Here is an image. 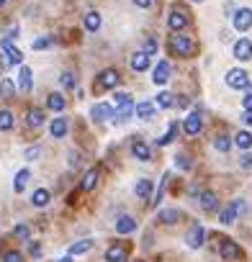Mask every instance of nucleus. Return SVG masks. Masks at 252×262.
<instances>
[{"mask_svg": "<svg viewBox=\"0 0 252 262\" xmlns=\"http://www.w3.org/2000/svg\"><path fill=\"white\" fill-rule=\"evenodd\" d=\"M49 201H52V193H49L47 188H39V190H33V196H31V203H33V206H36V208H44Z\"/></svg>", "mask_w": 252, "mask_h": 262, "instance_id": "5701e85b", "label": "nucleus"}, {"mask_svg": "<svg viewBox=\"0 0 252 262\" xmlns=\"http://www.w3.org/2000/svg\"><path fill=\"white\" fill-rule=\"evenodd\" d=\"M131 3H134L136 8H150V5H152V0H131Z\"/></svg>", "mask_w": 252, "mask_h": 262, "instance_id": "3c124183", "label": "nucleus"}, {"mask_svg": "<svg viewBox=\"0 0 252 262\" xmlns=\"http://www.w3.org/2000/svg\"><path fill=\"white\" fill-rule=\"evenodd\" d=\"M98 83H100V87L113 90V87H116V85L121 83V77H119V72H116V70H111V67H108V70H103V72H100V80H98Z\"/></svg>", "mask_w": 252, "mask_h": 262, "instance_id": "4468645a", "label": "nucleus"}, {"mask_svg": "<svg viewBox=\"0 0 252 262\" xmlns=\"http://www.w3.org/2000/svg\"><path fill=\"white\" fill-rule=\"evenodd\" d=\"M90 116H93L95 121H106V118L113 116V108L108 103H95L93 108H90Z\"/></svg>", "mask_w": 252, "mask_h": 262, "instance_id": "a211bd4d", "label": "nucleus"}, {"mask_svg": "<svg viewBox=\"0 0 252 262\" xmlns=\"http://www.w3.org/2000/svg\"><path fill=\"white\" fill-rule=\"evenodd\" d=\"M150 64H152V57L147 52H136L131 57V70L134 72H147V70H150Z\"/></svg>", "mask_w": 252, "mask_h": 262, "instance_id": "f8f14e48", "label": "nucleus"}, {"mask_svg": "<svg viewBox=\"0 0 252 262\" xmlns=\"http://www.w3.org/2000/svg\"><path fill=\"white\" fill-rule=\"evenodd\" d=\"M170 49H173L178 57H188V54H193L196 44H193V39H190V36H183V33L178 31L175 36L170 39Z\"/></svg>", "mask_w": 252, "mask_h": 262, "instance_id": "f257e3e1", "label": "nucleus"}, {"mask_svg": "<svg viewBox=\"0 0 252 262\" xmlns=\"http://www.w3.org/2000/svg\"><path fill=\"white\" fill-rule=\"evenodd\" d=\"M47 106H49V111L62 113V111H64V95H62V93H52L49 100H47Z\"/></svg>", "mask_w": 252, "mask_h": 262, "instance_id": "cd10ccee", "label": "nucleus"}, {"mask_svg": "<svg viewBox=\"0 0 252 262\" xmlns=\"http://www.w3.org/2000/svg\"><path fill=\"white\" fill-rule=\"evenodd\" d=\"M77 159H80V154H77V152H72V154H70V165H72V167L77 165Z\"/></svg>", "mask_w": 252, "mask_h": 262, "instance_id": "864d4df0", "label": "nucleus"}, {"mask_svg": "<svg viewBox=\"0 0 252 262\" xmlns=\"http://www.w3.org/2000/svg\"><path fill=\"white\" fill-rule=\"evenodd\" d=\"M57 262H72V255H67V257H62V260H57Z\"/></svg>", "mask_w": 252, "mask_h": 262, "instance_id": "5fc2aeb1", "label": "nucleus"}, {"mask_svg": "<svg viewBox=\"0 0 252 262\" xmlns=\"http://www.w3.org/2000/svg\"><path fill=\"white\" fill-rule=\"evenodd\" d=\"M47 47H52V39H49V36H44V39H36V41H33V49H47Z\"/></svg>", "mask_w": 252, "mask_h": 262, "instance_id": "37998d69", "label": "nucleus"}, {"mask_svg": "<svg viewBox=\"0 0 252 262\" xmlns=\"http://www.w3.org/2000/svg\"><path fill=\"white\" fill-rule=\"evenodd\" d=\"M131 154L139 159V162L152 159V149H150V144H147L144 139H134V142H131Z\"/></svg>", "mask_w": 252, "mask_h": 262, "instance_id": "1a4fd4ad", "label": "nucleus"}, {"mask_svg": "<svg viewBox=\"0 0 252 262\" xmlns=\"http://www.w3.org/2000/svg\"><path fill=\"white\" fill-rule=\"evenodd\" d=\"M18 87L24 90V93L31 90V70L26 64H21V70H18Z\"/></svg>", "mask_w": 252, "mask_h": 262, "instance_id": "bb28decb", "label": "nucleus"}, {"mask_svg": "<svg viewBox=\"0 0 252 262\" xmlns=\"http://www.w3.org/2000/svg\"><path fill=\"white\" fill-rule=\"evenodd\" d=\"M131 95L129 93H116V95H113V103H116V106H121V103H126V100H129Z\"/></svg>", "mask_w": 252, "mask_h": 262, "instance_id": "de8ad7c7", "label": "nucleus"}, {"mask_svg": "<svg viewBox=\"0 0 252 262\" xmlns=\"http://www.w3.org/2000/svg\"><path fill=\"white\" fill-rule=\"evenodd\" d=\"M106 262H126V247L121 242H113L106 249Z\"/></svg>", "mask_w": 252, "mask_h": 262, "instance_id": "ddd939ff", "label": "nucleus"}, {"mask_svg": "<svg viewBox=\"0 0 252 262\" xmlns=\"http://www.w3.org/2000/svg\"><path fill=\"white\" fill-rule=\"evenodd\" d=\"M167 180H170V175H165L162 177V183H159V188H157V196H155V206H159V203H162V196H165V188H167Z\"/></svg>", "mask_w": 252, "mask_h": 262, "instance_id": "ea45409f", "label": "nucleus"}, {"mask_svg": "<svg viewBox=\"0 0 252 262\" xmlns=\"http://www.w3.org/2000/svg\"><path fill=\"white\" fill-rule=\"evenodd\" d=\"M239 167H242V170H252V154H242V157H239Z\"/></svg>", "mask_w": 252, "mask_h": 262, "instance_id": "c03bdc74", "label": "nucleus"}, {"mask_svg": "<svg viewBox=\"0 0 252 262\" xmlns=\"http://www.w3.org/2000/svg\"><path fill=\"white\" fill-rule=\"evenodd\" d=\"M13 129V111L3 108L0 111V131H10Z\"/></svg>", "mask_w": 252, "mask_h": 262, "instance_id": "c756f323", "label": "nucleus"}, {"mask_svg": "<svg viewBox=\"0 0 252 262\" xmlns=\"http://www.w3.org/2000/svg\"><path fill=\"white\" fill-rule=\"evenodd\" d=\"M142 52H147V54L152 57V54L157 52V41H155L152 36H150V39H144V47H142Z\"/></svg>", "mask_w": 252, "mask_h": 262, "instance_id": "79ce46f5", "label": "nucleus"}, {"mask_svg": "<svg viewBox=\"0 0 252 262\" xmlns=\"http://www.w3.org/2000/svg\"><path fill=\"white\" fill-rule=\"evenodd\" d=\"M167 80H170V64L162 59V62H157L155 72H152V83H155V85H165Z\"/></svg>", "mask_w": 252, "mask_h": 262, "instance_id": "dca6fc26", "label": "nucleus"}, {"mask_svg": "<svg viewBox=\"0 0 252 262\" xmlns=\"http://www.w3.org/2000/svg\"><path fill=\"white\" fill-rule=\"evenodd\" d=\"M49 131H52L54 139H64L67 131H70V123H67V118H62V116H60V118H54V121H52Z\"/></svg>", "mask_w": 252, "mask_h": 262, "instance_id": "f3484780", "label": "nucleus"}, {"mask_svg": "<svg viewBox=\"0 0 252 262\" xmlns=\"http://www.w3.org/2000/svg\"><path fill=\"white\" fill-rule=\"evenodd\" d=\"M131 113H136L134 98H129L126 103H121V106H119V111H116V118H119V121H126V118H131Z\"/></svg>", "mask_w": 252, "mask_h": 262, "instance_id": "a878e982", "label": "nucleus"}, {"mask_svg": "<svg viewBox=\"0 0 252 262\" xmlns=\"http://www.w3.org/2000/svg\"><path fill=\"white\" fill-rule=\"evenodd\" d=\"M186 26H188V16L183 13V10H170V16H167V29L178 33V31H183Z\"/></svg>", "mask_w": 252, "mask_h": 262, "instance_id": "0eeeda50", "label": "nucleus"}, {"mask_svg": "<svg viewBox=\"0 0 252 262\" xmlns=\"http://www.w3.org/2000/svg\"><path fill=\"white\" fill-rule=\"evenodd\" d=\"M83 26L88 31H98L100 29V13L98 10H88V13L83 16Z\"/></svg>", "mask_w": 252, "mask_h": 262, "instance_id": "393cba45", "label": "nucleus"}, {"mask_svg": "<svg viewBox=\"0 0 252 262\" xmlns=\"http://www.w3.org/2000/svg\"><path fill=\"white\" fill-rule=\"evenodd\" d=\"M3 262H24V255L18 249H5L3 252Z\"/></svg>", "mask_w": 252, "mask_h": 262, "instance_id": "4c0bfd02", "label": "nucleus"}, {"mask_svg": "<svg viewBox=\"0 0 252 262\" xmlns=\"http://www.w3.org/2000/svg\"><path fill=\"white\" fill-rule=\"evenodd\" d=\"M237 213H239V208L234 206V203H229V206H224V208L219 211V221H221L224 226H229V224L237 221Z\"/></svg>", "mask_w": 252, "mask_h": 262, "instance_id": "6ab92c4d", "label": "nucleus"}, {"mask_svg": "<svg viewBox=\"0 0 252 262\" xmlns=\"http://www.w3.org/2000/svg\"><path fill=\"white\" fill-rule=\"evenodd\" d=\"M93 249V242L90 239H83V242H75L72 247H70V255L75 257V255H85V252H90Z\"/></svg>", "mask_w": 252, "mask_h": 262, "instance_id": "2f4dec72", "label": "nucleus"}, {"mask_svg": "<svg viewBox=\"0 0 252 262\" xmlns=\"http://www.w3.org/2000/svg\"><path fill=\"white\" fill-rule=\"evenodd\" d=\"M13 83H10V80H3V83H0V98H13Z\"/></svg>", "mask_w": 252, "mask_h": 262, "instance_id": "58836bf2", "label": "nucleus"}, {"mask_svg": "<svg viewBox=\"0 0 252 262\" xmlns=\"http://www.w3.org/2000/svg\"><path fill=\"white\" fill-rule=\"evenodd\" d=\"M157 106L159 108H173L175 106V95L173 93H159L157 95Z\"/></svg>", "mask_w": 252, "mask_h": 262, "instance_id": "e433bc0d", "label": "nucleus"}, {"mask_svg": "<svg viewBox=\"0 0 252 262\" xmlns=\"http://www.w3.org/2000/svg\"><path fill=\"white\" fill-rule=\"evenodd\" d=\"M234 57L239 62H250L252 59V41L250 39H239L234 44Z\"/></svg>", "mask_w": 252, "mask_h": 262, "instance_id": "9d476101", "label": "nucleus"}, {"mask_svg": "<svg viewBox=\"0 0 252 262\" xmlns=\"http://www.w3.org/2000/svg\"><path fill=\"white\" fill-rule=\"evenodd\" d=\"M155 108L157 103H152V100H142V103H136V118H152L155 116Z\"/></svg>", "mask_w": 252, "mask_h": 262, "instance_id": "4be33fe9", "label": "nucleus"}, {"mask_svg": "<svg viewBox=\"0 0 252 262\" xmlns=\"http://www.w3.org/2000/svg\"><path fill=\"white\" fill-rule=\"evenodd\" d=\"M214 149H216V152H229V149H232V139L224 136V134H219V136L214 139Z\"/></svg>", "mask_w": 252, "mask_h": 262, "instance_id": "72a5a7b5", "label": "nucleus"}, {"mask_svg": "<svg viewBox=\"0 0 252 262\" xmlns=\"http://www.w3.org/2000/svg\"><path fill=\"white\" fill-rule=\"evenodd\" d=\"M234 144L239 146V149H250V146H252V134L250 131H237Z\"/></svg>", "mask_w": 252, "mask_h": 262, "instance_id": "473e14b6", "label": "nucleus"}, {"mask_svg": "<svg viewBox=\"0 0 252 262\" xmlns=\"http://www.w3.org/2000/svg\"><path fill=\"white\" fill-rule=\"evenodd\" d=\"M0 49H3V54H5L3 67H10V64H21V62H24V54H21V52L13 47V41H10V39H3V41H0Z\"/></svg>", "mask_w": 252, "mask_h": 262, "instance_id": "f03ea898", "label": "nucleus"}, {"mask_svg": "<svg viewBox=\"0 0 252 262\" xmlns=\"http://www.w3.org/2000/svg\"><path fill=\"white\" fill-rule=\"evenodd\" d=\"M13 236L21 239V242H29V239H31V226L29 224H18L13 229Z\"/></svg>", "mask_w": 252, "mask_h": 262, "instance_id": "f704fd0d", "label": "nucleus"}, {"mask_svg": "<svg viewBox=\"0 0 252 262\" xmlns=\"http://www.w3.org/2000/svg\"><path fill=\"white\" fill-rule=\"evenodd\" d=\"M175 134H178V123L173 121V123H170V129H167V134H165V136H159V139H157V144H159V146H165V144H170V142H173V139H175Z\"/></svg>", "mask_w": 252, "mask_h": 262, "instance_id": "c9c22d12", "label": "nucleus"}, {"mask_svg": "<svg viewBox=\"0 0 252 262\" xmlns=\"http://www.w3.org/2000/svg\"><path fill=\"white\" fill-rule=\"evenodd\" d=\"M203 239H206V229H203L201 224H196V226H193V229L188 232L186 242H188V247H190V249H198V247L203 244Z\"/></svg>", "mask_w": 252, "mask_h": 262, "instance_id": "9b49d317", "label": "nucleus"}, {"mask_svg": "<svg viewBox=\"0 0 252 262\" xmlns=\"http://www.w3.org/2000/svg\"><path fill=\"white\" fill-rule=\"evenodd\" d=\"M5 3H8V0H0V8H3V5H5Z\"/></svg>", "mask_w": 252, "mask_h": 262, "instance_id": "6e6d98bb", "label": "nucleus"}, {"mask_svg": "<svg viewBox=\"0 0 252 262\" xmlns=\"http://www.w3.org/2000/svg\"><path fill=\"white\" fill-rule=\"evenodd\" d=\"M157 221H159V224H170V226H173V224L180 221V211H178V208H162V211L157 213Z\"/></svg>", "mask_w": 252, "mask_h": 262, "instance_id": "aec40b11", "label": "nucleus"}, {"mask_svg": "<svg viewBox=\"0 0 252 262\" xmlns=\"http://www.w3.org/2000/svg\"><path fill=\"white\" fill-rule=\"evenodd\" d=\"M175 159H178V167H180V170H190V159H188L186 154H178Z\"/></svg>", "mask_w": 252, "mask_h": 262, "instance_id": "a18cd8bd", "label": "nucleus"}, {"mask_svg": "<svg viewBox=\"0 0 252 262\" xmlns=\"http://www.w3.org/2000/svg\"><path fill=\"white\" fill-rule=\"evenodd\" d=\"M41 123H44V111L41 108H31L29 111V126L31 129H39Z\"/></svg>", "mask_w": 252, "mask_h": 262, "instance_id": "7c9ffc66", "label": "nucleus"}, {"mask_svg": "<svg viewBox=\"0 0 252 262\" xmlns=\"http://www.w3.org/2000/svg\"><path fill=\"white\" fill-rule=\"evenodd\" d=\"M41 154V146H31V149H26V159H36Z\"/></svg>", "mask_w": 252, "mask_h": 262, "instance_id": "09e8293b", "label": "nucleus"}, {"mask_svg": "<svg viewBox=\"0 0 252 262\" xmlns=\"http://www.w3.org/2000/svg\"><path fill=\"white\" fill-rule=\"evenodd\" d=\"M60 83H62L64 90H72V87H75V77H72V72H62V75H60Z\"/></svg>", "mask_w": 252, "mask_h": 262, "instance_id": "a19ab883", "label": "nucleus"}, {"mask_svg": "<svg viewBox=\"0 0 252 262\" xmlns=\"http://www.w3.org/2000/svg\"><path fill=\"white\" fill-rule=\"evenodd\" d=\"M193 3H203V0H193Z\"/></svg>", "mask_w": 252, "mask_h": 262, "instance_id": "4d7b16f0", "label": "nucleus"}, {"mask_svg": "<svg viewBox=\"0 0 252 262\" xmlns=\"http://www.w3.org/2000/svg\"><path fill=\"white\" fill-rule=\"evenodd\" d=\"M116 232H119V234H134V232H136V221L131 219V216H119Z\"/></svg>", "mask_w": 252, "mask_h": 262, "instance_id": "412c9836", "label": "nucleus"}, {"mask_svg": "<svg viewBox=\"0 0 252 262\" xmlns=\"http://www.w3.org/2000/svg\"><path fill=\"white\" fill-rule=\"evenodd\" d=\"M219 252L226 262H237V260H242V249H239L237 242H232V239H221V247H219Z\"/></svg>", "mask_w": 252, "mask_h": 262, "instance_id": "20e7f679", "label": "nucleus"}, {"mask_svg": "<svg viewBox=\"0 0 252 262\" xmlns=\"http://www.w3.org/2000/svg\"><path fill=\"white\" fill-rule=\"evenodd\" d=\"M29 252H31V257H41V244L39 242H31L29 244Z\"/></svg>", "mask_w": 252, "mask_h": 262, "instance_id": "49530a36", "label": "nucleus"}, {"mask_svg": "<svg viewBox=\"0 0 252 262\" xmlns=\"http://www.w3.org/2000/svg\"><path fill=\"white\" fill-rule=\"evenodd\" d=\"M242 121L247 123V126H252V111H245V116H242Z\"/></svg>", "mask_w": 252, "mask_h": 262, "instance_id": "603ef678", "label": "nucleus"}, {"mask_svg": "<svg viewBox=\"0 0 252 262\" xmlns=\"http://www.w3.org/2000/svg\"><path fill=\"white\" fill-rule=\"evenodd\" d=\"M226 85L229 87H234V90H247L250 87V75L245 72V70H229L226 72Z\"/></svg>", "mask_w": 252, "mask_h": 262, "instance_id": "7ed1b4c3", "label": "nucleus"}, {"mask_svg": "<svg viewBox=\"0 0 252 262\" xmlns=\"http://www.w3.org/2000/svg\"><path fill=\"white\" fill-rule=\"evenodd\" d=\"M29 180H31V173H29V170H21V173L16 175V180H13V190H16V193H24V188H26Z\"/></svg>", "mask_w": 252, "mask_h": 262, "instance_id": "c85d7f7f", "label": "nucleus"}, {"mask_svg": "<svg viewBox=\"0 0 252 262\" xmlns=\"http://www.w3.org/2000/svg\"><path fill=\"white\" fill-rule=\"evenodd\" d=\"M242 106H245V111H252V90H247V95L242 98Z\"/></svg>", "mask_w": 252, "mask_h": 262, "instance_id": "8fccbe9b", "label": "nucleus"}, {"mask_svg": "<svg viewBox=\"0 0 252 262\" xmlns=\"http://www.w3.org/2000/svg\"><path fill=\"white\" fill-rule=\"evenodd\" d=\"M152 188H155V183H152V180L142 177V180H136L134 193H136V198H142V201H150V198H152Z\"/></svg>", "mask_w": 252, "mask_h": 262, "instance_id": "2eb2a0df", "label": "nucleus"}, {"mask_svg": "<svg viewBox=\"0 0 252 262\" xmlns=\"http://www.w3.org/2000/svg\"><path fill=\"white\" fill-rule=\"evenodd\" d=\"M232 24L237 31H250L252 29V8H239L232 16Z\"/></svg>", "mask_w": 252, "mask_h": 262, "instance_id": "39448f33", "label": "nucleus"}, {"mask_svg": "<svg viewBox=\"0 0 252 262\" xmlns=\"http://www.w3.org/2000/svg\"><path fill=\"white\" fill-rule=\"evenodd\" d=\"M98 183V170L95 167H90L88 173L83 175V180H80V190H93Z\"/></svg>", "mask_w": 252, "mask_h": 262, "instance_id": "b1692460", "label": "nucleus"}, {"mask_svg": "<svg viewBox=\"0 0 252 262\" xmlns=\"http://www.w3.org/2000/svg\"><path fill=\"white\" fill-rule=\"evenodd\" d=\"M198 203H201V208H203L206 213L219 211V198H216V193H211V190H203V193H198Z\"/></svg>", "mask_w": 252, "mask_h": 262, "instance_id": "423d86ee", "label": "nucleus"}, {"mask_svg": "<svg viewBox=\"0 0 252 262\" xmlns=\"http://www.w3.org/2000/svg\"><path fill=\"white\" fill-rule=\"evenodd\" d=\"M183 129H186V134H188V136L201 134V129H203V118H201V113H188V118L183 121Z\"/></svg>", "mask_w": 252, "mask_h": 262, "instance_id": "6e6552de", "label": "nucleus"}]
</instances>
